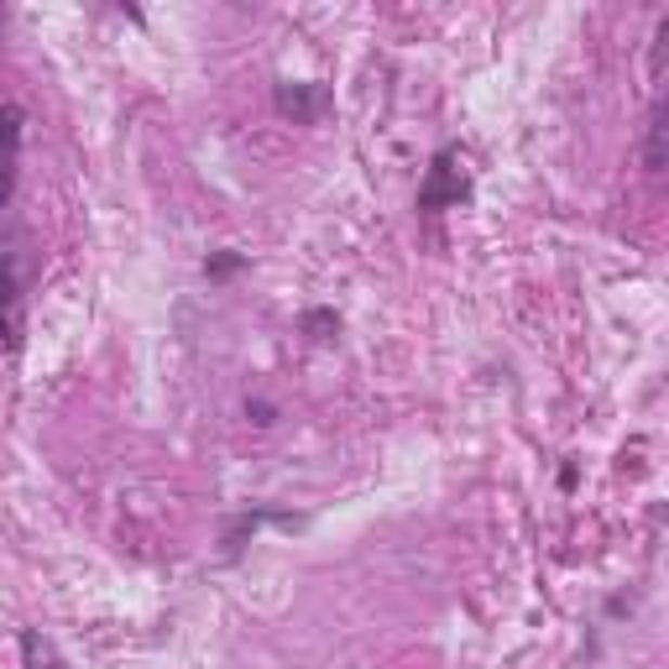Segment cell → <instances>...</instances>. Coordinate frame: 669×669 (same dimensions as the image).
I'll return each mask as SVG.
<instances>
[{
    "label": "cell",
    "mask_w": 669,
    "mask_h": 669,
    "mask_svg": "<svg viewBox=\"0 0 669 669\" xmlns=\"http://www.w3.org/2000/svg\"><path fill=\"white\" fill-rule=\"evenodd\" d=\"M665 42H669V16L659 22V31H654V68H665Z\"/></svg>",
    "instance_id": "11"
},
{
    "label": "cell",
    "mask_w": 669,
    "mask_h": 669,
    "mask_svg": "<svg viewBox=\"0 0 669 669\" xmlns=\"http://www.w3.org/2000/svg\"><path fill=\"white\" fill-rule=\"evenodd\" d=\"M11 194H16V163H0V209L11 204Z\"/></svg>",
    "instance_id": "10"
},
{
    "label": "cell",
    "mask_w": 669,
    "mask_h": 669,
    "mask_svg": "<svg viewBox=\"0 0 669 669\" xmlns=\"http://www.w3.org/2000/svg\"><path fill=\"white\" fill-rule=\"evenodd\" d=\"M272 105H278V116L298 120V126H309V120H320L330 111V89L324 85H278L272 89Z\"/></svg>",
    "instance_id": "2"
},
{
    "label": "cell",
    "mask_w": 669,
    "mask_h": 669,
    "mask_svg": "<svg viewBox=\"0 0 669 669\" xmlns=\"http://www.w3.org/2000/svg\"><path fill=\"white\" fill-rule=\"evenodd\" d=\"M246 419H252L257 429H272V424H278V408L262 403V398H252V403H246Z\"/></svg>",
    "instance_id": "8"
},
{
    "label": "cell",
    "mask_w": 669,
    "mask_h": 669,
    "mask_svg": "<svg viewBox=\"0 0 669 669\" xmlns=\"http://www.w3.org/2000/svg\"><path fill=\"white\" fill-rule=\"evenodd\" d=\"M665 137H669V116H665V105H654V116H648V142H643V168H648V173H665V163H669Z\"/></svg>",
    "instance_id": "4"
},
{
    "label": "cell",
    "mask_w": 669,
    "mask_h": 669,
    "mask_svg": "<svg viewBox=\"0 0 669 669\" xmlns=\"http://www.w3.org/2000/svg\"><path fill=\"white\" fill-rule=\"evenodd\" d=\"M22 105H0V163H16L22 152Z\"/></svg>",
    "instance_id": "6"
},
{
    "label": "cell",
    "mask_w": 669,
    "mask_h": 669,
    "mask_svg": "<svg viewBox=\"0 0 669 669\" xmlns=\"http://www.w3.org/2000/svg\"><path fill=\"white\" fill-rule=\"evenodd\" d=\"M22 665L27 669H68L63 654L53 648V639H42V633H22Z\"/></svg>",
    "instance_id": "5"
},
{
    "label": "cell",
    "mask_w": 669,
    "mask_h": 669,
    "mask_svg": "<svg viewBox=\"0 0 669 669\" xmlns=\"http://www.w3.org/2000/svg\"><path fill=\"white\" fill-rule=\"evenodd\" d=\"M466 194H471L466 163H461L455 146H445L435 157V168H429V178H424V189H419V209H450V204H461Z\"/></svg>",
    "instance_id": "1"
},
{
    "label": "cell",
    "mask_w": 669,
    "mask_h": 669,
    "mask_svg": "<svg viewBox=\"0 0 669 669\" xmlns=\"http://www.w3.org/2000/svg\"><path fill=\"white\" fill-rule=\"evenodd\" d=\"M22 324H27V314H22V283H16L11 262L0 257V346L5 350L22 346Z\"/></svg>",
    "instance_id": "3"
},
{
    "label": "cell",
    "mask_w": 669,
    "mask_h": 669,
    "mask_svg": "<svg viewBox=\"0 0 669 669\" xmlns=\"http://www.w3.org/2000/svg\"><path fill=\"white\" fill-rule=\"evenodd\" d=\"M298 330H304L309 340H330V335L340 330V314H335V309H304V320H298Z\"/></svg>",
    "instance_id": "7"
},
{
    "label": "cell",
    "mask_w": 669,
    "mask_h": 669,
    "mask_svg": "<svg viewBox=\"0 0 669 669\" xmlns=\"http://www.w3.org/2000/svg\"><path fill=\"white\" fill-rule=\"evenodd\" d=\"M235 267H241V257H235V252H226V257H209V262H204V272H209V278H231Z\"/></svg>",
    "instance_id": "9"
}]
</instances>
